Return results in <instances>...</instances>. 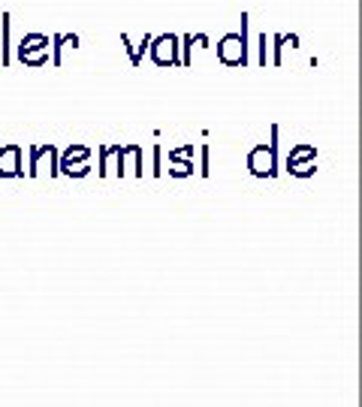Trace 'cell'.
I'll return each instance as SVG.
<instances>
[{"label":"cell","mask_w":362,"mask_h":407,"mask_svg":"<svg viewBox=\"0 0 362 407\" xmlns=\"http://www.w3.org/2000/svg\"><path fill=\"white\" fill-rule=\"evenodd\" d=\"M248 169L260 178H275L278 175V127H272L269 145H257L248 154Z\"/></svg>","instance_id":"6da1fadb"},{"label":"cell","mask_w":362,"mask_h":407,"mask_svg":"<svg viewBox=\"0 0 362 407\" xmlns=\"http://www.w3.org/2000/svg\"><path fill=\"white\" fill-rule=\"evenodd\" d=\"M18 175H25L22 148H18V145L0 148V178H18Z\"/></svg>","instance_id":"7a4b0ae2"},{"label":"cell","mask_w":362,"mask_h":407,"mask_svg":"<svg viewBox=\"0 0 362 407\" xmlns=\"http://www.w3.org/2000/svg\"><path fill=\"white\" fill-rule=\"evenodd\" d=\"M314 157H317V151L311 148V145H296L293 151H290L287 163H299V160H314Z\"/></svg>","instance_id":"3957f363"},{"label":"cell","mask_w":362,"mask_h":407,"mask_svg":"<svg viewBox=\"0 0 362 407\" xmlns=\"http://www.w3.org/2000/svg\"><path fill=\"white\" fill-rule=\"evenodd\" d=\"M199 163H203V166H199V175H208V145H203V157H199Z\"/></svg>","instance_id":"277c9868"},{"label":"cell","mask_w":362,"mask_h":407,"mask_svg":"<svg viewBox=\"0 0 362 407\" xmlns=\"http://www.w3.org/2000/svg\"><path fill=\"white\" fill-rule=\"evenodd\" d=\"M151 172H154V175H160V145L154 148V166H151Z\"/></svg>","instance_id":"5b68a950"},{"label":"cell","mask_w":362,"mask_h":407,"mask_svg":"<svg viewBox=\"0 0 362 407\" xmlns=\"http://www.w3.org/2000/svg\"><path fill=\"white\" fill-rule=\"evenodd\" d=\"M260 64H266V34L260 36Z\"/></svg>","instance_id":"8992f818"}]
</instances>
